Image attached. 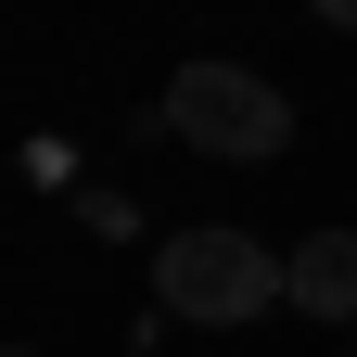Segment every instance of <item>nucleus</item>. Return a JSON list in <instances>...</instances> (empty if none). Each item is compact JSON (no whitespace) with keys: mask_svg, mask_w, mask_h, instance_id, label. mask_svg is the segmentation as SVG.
Wrapping results in <instances>:
<instances>
[{"mask_svg":"<svg viewBox=\"0 0 357 357\" xmlns=\"http://www.w3.org/2000/svg\"><path fill=\"white\" fill-rule=\"evenodd\" d=\"M294 306L357 332V230H306V243H294Z\"/></svg>","mask_w":357,"mask_h":357,"instance_id":"3","label":"nucleus"},{"mask_svg":"<svg viewBox=\"0 0 357 357\" xmlns=\"http://www.w3.org/2000/svg\"><path fill=\"white\" fill-rule=\"evenodd\" d=\"M166 128H178L192 153L268 166V153L294 141V102H281V89H268L255 64H178V77H166Z\"/></svg>","mask_w":357,"mask_h":357,"instance_id":"2","label":"nucleus"},{"mask_svg":"<svg viewBox=\"0 0 357 357\" xmlns=\"http://www.w3.org/2000/svg\"><path fill=\"white\" fill-rule=\"evenodd\" d=\"M306 13H319V26H344V38H357V0H306Z\"/></svg>","mask_w":357,"mask_h":357,"instance_id":"4","label":"nucleus"},{"mask_svg":"<svg viewBox=\"0 0 357 357\" xmlns=\"http://www.w3.org/2000/svg\"><path fill=\"white\" fill-rule=\"evenodd\" d=\"M153 306H166V319L230 332V319H255V306H294V255H268L255 230H166Z\"/></svg>","mask_w":357,"mask_h":357,"instance_id":"1","label":"nucleus"}]
</instances>
